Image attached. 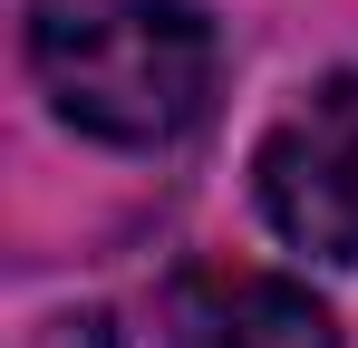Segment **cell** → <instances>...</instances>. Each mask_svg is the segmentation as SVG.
Wrapping results in <instances>:
<instances>
[{
	"label": "cell",
	"instance_id": "cell-1",
	"mask_svg": "<svg viewBox=\"0 0 358 348\" xmlns=\"http://www.w3.org/2000/svg\"><path fill=\"white\" fill-rule=\"evenodd\" d=\"M29 78L78 136L145 155L213 116L223 39L194 0H39Z\"/></svg>",
	"mask_w": 358,
	"mask_h": 348
},
{
	"label": "cell",
	"instance_id": "cell-2",
	"mask_svg": "<svg viewBox=\"0 0 358 348\" xmlns=\"http://www.w3.org/2000/svg\"><path fill=\"white\" fill-rule=\"evenodd\" d=\"M252 184H262V213H271V232L291 252L358 271V68L320 78L262 136Z\"/></svg>",
	"mask_w": 358,
	"mask_h": 348
},
{
	"label": "cell",
	"instance_id": "cell-3",
	"mask_svg": "<svg viewBox=\"0 0 358 348\" xmlns=\"http://www.w3.org/2000/svg\"><path fill=\"white\" fill-rule=\"evenodd\" d=\"M175 339L184 348H339V319L281 271H184Z\"/></svg>",
	"mask_w": 358,
	"mask_h": 348
},
{
	"label": "cell",
	"instance_id": "cell-4",
	"mask_svg": "<svg viewBox=\"0 0 358 348\" xmlns=\"http://www.w3.org/2000/svg\"><path fill=\"white\" fill-rule=\"evenodd\" d=\"M39 348H126V339H117L107 310H68V319H49V339H39Z\"/></svg>",
	"mask_w": 358,
	"mask_h": 348
}]
</instances>
